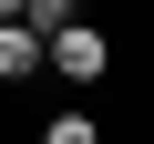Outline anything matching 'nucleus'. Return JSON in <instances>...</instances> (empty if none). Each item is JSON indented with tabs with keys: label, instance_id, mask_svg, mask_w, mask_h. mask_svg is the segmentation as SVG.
Instances as JSON below:
<instances>
[{
	"label": "nucleus",
	"instance_id": "1",
	"mask_svg": "<svg viewBox=\"0 0 154 144\" xmlns=\"http://www.w3.org/2000/svg\"><path fill=\"white\" fill-rule=\"evenodd\" d=\"M41 83H62V93H103L113 83V31L82 11V21H62L51 41H41Z\"/></svg>",
	"mask_w": 154,
	"mask_h": 144
},
{
	"label": "nucleus",
	"instance_id": "4",
	"mask_svg": "<svg viewBox=\"0 0 154 144\" xmlns=\"http://www.w3.org/2000/svg\"><path fill=\"white\" fill-rule=\"evenodd\" d=\"M62 21H82V0H21V31H41V41H51Z\"/></svg>",
	"mask_w": 154,
	"mask_h": 144
},
{
	"label": "nucleus",
	"instance_id": "2",
	"mask_svg": "<svg viewBox=\"0 0 154 144\" xmlns=\"http://www.w3.org/2000/svg\"><path fill=\"white\" fill-rule=\"evenodd\" d=\"M31 83H41V31L0 21V93H31Z\"/></svg>",
	"mask_w": 154,
	"mask_h": 144
},
{
	"label": "nucleus",
	"instance_id": "3",
	"mask_svg": "<svg viewBox=\"0 0 154 144\" xmlns=\"http://www.w3.org/2000/svg\"><path fill=\"white\" fill-rule=\"evenodd\" d=\"M41 144H103V113L62 103V113H41Z\"/></svg>",
	"mask_w": 154,
	"mask_h": 144
},
{
	"label": "nucleus",
	"instance_id": "5",
	"mask_svg": "<svg viewBox=\"0 0 154 144\" xmlns=\"http://www.w3.org/2000/svg\"><path fill=\"white\" fill-rule=\"evenodd\" d=\"M0 21H21V0H0Z\"/></svg>",
	"mask_w": 154,
	"mask_h": 144
}]
</instances>
